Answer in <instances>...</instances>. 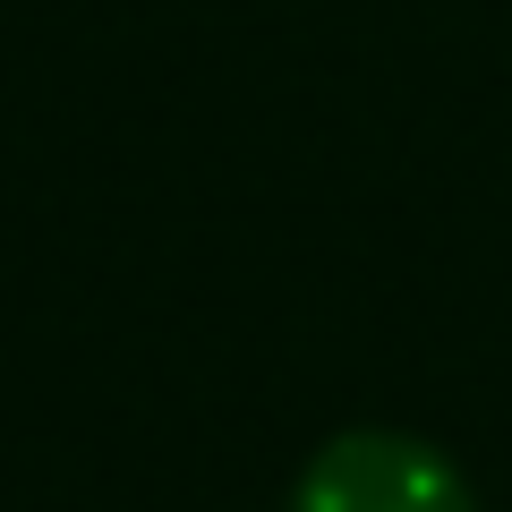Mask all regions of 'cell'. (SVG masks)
Here are the masks:
<instances>
[{"label":"cell","instance_id":"cell-1","mask_svg":"<svg viewBox=\"0 0 512 512\" xmlns=\"http://www.w3.org/2000/svg\"><path fill=\"white\" fill-rule=\"evenodd\" d=\"M308 512H453V487L402 444H350L316 470Z\"/></svg>","mask_w":512,"mask_h":512}]
</instances>
